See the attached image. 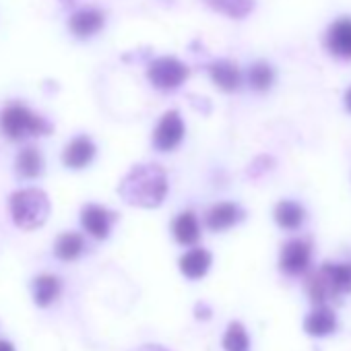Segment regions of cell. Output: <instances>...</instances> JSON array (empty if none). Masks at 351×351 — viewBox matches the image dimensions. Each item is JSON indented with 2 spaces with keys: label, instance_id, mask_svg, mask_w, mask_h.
Segmentation results:
<instances>
[{
  "label": "cell",
  "instance_id": "obj_6",
  "mask_svg": "<svg viewBox=\"0 0 351 351\" xmlns=\"http://www.w3.org/2000/svg\"><path fill=\"white\" fill-rule=\"evenodd\" d=\"M116 219L118 215L101 205H87L81 211V223L95 240H106Z\"/></svg>",
  "mask_w": 351,
  "mask_h": 351
},
{
  "label": "cell",
  "instance_id": "obj_4",
  "mask_svg": "<svg viewBox=\"0 0 351 351\" xmlns=\"http://www.w3.org/2000/svg\"><path fill=\"white\" fill-rule=\"evenodd\" d=\"M189 75H191L189 66L173 56H161V58L153 60L147 71L151 85L157 89H163V91L178 89L189 79Z\"/></svg>",
  "mask_w": 351,
  "mask_h": 351
},
{
  "label": "cell",
  "instance_id": "obj_7",
  "mask_svg": "<svg viewBox=\"0 0 351 351\" xmlns=\"http://www.w3.org/2000/svg\"><path fill=\"white\" fill-rule=\"evenodd\" d=\"M312 256V246L306 240H289L281 250V269L287 275H302Z\"/></svg>",
  "mask_w": 351,
  "mask_h": 351
},
{
  "label": "cell",
  "instance_id": "obj_23",
  "mask_svg": "<svg viewBox=\"0 0 351 351\" xmlns=\"http://www.w3.org/2000/svg\"><path fill=\"white\" fill-rule=\"evenodd\" d=\"M226 351H250V341L240 322H232L226 337H223Z\"/></svg>",
  "mask_w": 351,
  "mask_h": 351
},
{
  "label": "cell",
  "instance_id": "obj_8",
  "mask_svg": "<svg viewBox=\"0 0 351 351\" xmlns=\"http://www.w3.org/2000/svg\"><path fill=\"white\" fill-rule=\"evenodd\" d=\"M95 157V145L89 136H77L73 138L62 155V161L66 167L71 169H83L91 163V159Z\"/></svg>",
  "mask_w": 351,
  "mask_h": 351
},
{
  "label": "cell",
  "instance_id": "obj_26",
  "mask_svg": "<svg viewBox=\"0 0 351 351\" xmlns=\"http://www.w3.org/2000/svg\"><path fill=\"white\" fill-rule=\"evenodd\" d=\"M75 3V0H64V5H73Z\"/></svg>",
  "mask_w": 351,
  "mask_h": 351
},
{
  "label": "cell",
  "instance_id": "obj_2",
  "mask_svg": "<svg viewBox=\"0 0 351 351\" xmlns=\"http://www.w3.org/2000/svg\"><path fill=\"white\" fill-rule=\"evenodd\" d=\"M11 217L17 228L21 230H38L50 217V199L44 191L38 189H23L11 195L9 199Z\"/></svg>",
  "mask_w": 351,
  "mask_h": 351
},
{
  "label": "cell",
  "instance_id": "obj_13",
  "mask_svg": "<svg viewBox=\"0 0 351 351\" xmlns=\"http://www.w3.org/2000/svg\"><path fill=\"white\" fill-rule=\"evenodd\" d=\"M320 271H322L335 300L343 293H351V263H343V265L326 263L320 267Z\"/></svg>",
  "mask_w": 351,
  "mask_h": 351
},
{
  "label": "cell",
  "instance_id": "obj_18",
  "mask_svg": "<svg viewBox=\"0 0 351 351\" xmlns=\"http://www.w3.org/2000/svg\"><path fill=\"white\" fill-rule=\"evenodd\" d=\"M306 219V211L302 205L293 203V201H281L275 207V221L283 228V230H298Z\"/></svg>",
  "mask_w": 351,
  "mask_h": 351
},
{
  "label": "cell",
  "instance_id": "obj_12",
  "mask_svg": "<svg viewBox=\"0 0 351 351\" xmlns=\"http://www.w3.org/2000/svg\"><path fill=\"white\" fill-rule=\"evenodd\" d=\"M209 75L213 83L223 91H236L242 85V73L232 60H217L209 66Z\"/></svg>",
  "mask_w": 351,
  "mask_h": 351
},
{
  "label": "cell",
  "instance_id": "obj_9",
  "mask_svg": "<svg viewBox=\"0 0 351 351\" xmlns=\"http://www.w3.org/2000/svg\"><path fill=\"white\" fill-rule=\"evenodd\" d=\"M330 54L341 58H351V19H341L332 23L324 40Z\"/></svg>",
  "mask_w": 351,
  "mask_h": 351
},
{
  "label": "cell",
  "instance_id": "obj_20",
  "mask_svg": "<svg viewBox=\"0 0 351 351\" xmlns=\"http://www.w3.org/2000/svg\"><path fill=\"white\" fill-rule=\"evenodd\" d=\"M83 250H85V240L77 232H66V234L58 236V240L54 244V254L60 261H75L83 254Z\"/></svg>",
  "mask_w": 351,
  "mask_h": 351
},
{
  "label": "cell",
  "instance_id": "obj_11",
  "mask_svg": "<svg viewBox=\"0 0 351 351\" xmlns=\"http://www.w3.org/2000/svg\"><path fill=\"white\" fill-rule=\"evenodd\" d=\"M244 211L234 205V203H219L215 207H211V211L207 213V226L213 232H223L230 230L232 226H236L238 221H242Z\"/></svg>",
  "mask_w": 351,
  "mask_h": 351
},
{
  "label": "cell",
  "instance_id": "obj_17",
  "mask_svg": "<svg viewBox=\"0 0 351 351\" xmlns=\"http://www.w3.org/2000/svg\"><path fill=\"white\" fill-rule=\"evenodd\" d=\"M306 332L314 335V337H324L330 335L337 328V316L332 314V310H328L326 306H320L318 310H314L306 322H304Z\"/></svg>",
  "mask_w": 351,
  "mask_h": 351
},
{
  "label": "cell",
  "instance_id": "obj_14",
  "mask_svg": "<svg viewBox=\"0 0 351 351\" xmlns=\"http://www.w3.org/2000/svg\"><path fill=\"white\" fill-rule=\"evenodd\" d=\"M171 230H173V238L180 244H186V246L197 244L201 238V226H199V219L193 211H184L176 217Z\"/></svg>",
  "mask_w": 351,
  "mask_h": 351
},
{
  "label": "cell",
  "instance_id": "obj_10",
  "mask_svg": "<svg viewBox=\"0 0 351 351\" xmlns=\"http://www.w3.org/2000/svg\"><path fill=\"white\" fill-rule=\"evenodd\" d=\"M104 23H106V17H104L101 11H97V9H83V11H77L71 17L69 27H71V32L77 38H91L97 32H101Z\"/></svg>",
  "mask_w": 351,
  "mask_h": 351
},
{
  "label": "cell",
  "instance_id": "obj_19",
  "mask_svg": "<svg viewBox=\"0 0 351 351\" xmlns=\"http://www.w3.org/2000/svg\"><path fill=\"white\" fill-rule=\"evenodd\" d=\"M15 167H17V173L25 180H32V178H38L44 169V161H42V155L36 147H27L23 149L19 155H17V161H15Z\"/></svg>",
  "mask_w": 351,
  "mask_h": 351
},
{
  "label": "cell",
  "instance_id": "obj_1",
  "mask_svg": "<svg viewBox=\"0 0 351 351\" xmlns=\"http://www.w3.org/2000/svg\"><path fill=\"white\" fill-rule=\"evenodd\" d=\"M118 195L134 207L155 209L163 203L167 195L165 171L157 163L134 165L118 186Z\"/></svg>",
  "mask_w": 351,
  "mask_h": 351
},
{
  "label": "cell",
  "instance_id": "obj_24",
  "mask_svg": "<svg viewBox=\"0 0 351 351\" xmlns=\"http://www.w3.org/2000/svg\"><path fill=\"white\" fill-rule=\"evenodd\" d=\"M0 351H15V347H13V343L0 339Z\"/></svg>",
  "mask_w": 351,
  "mask_h": 351
},
{
  "label": "cell",
  "instance_id": "obj_25",
  "mask_svg": "<svg viewBox=\"0 0 351 351\" xmlns=\"http://www.w3.org/2000/svg\"><path fill=\"white\" fill-rule=\"evenodd\" d=\"M345 108H347V110L351 112V89H349V91L345 93Z\"/></svg>",
  "mask_w": 351,
  "mask_h": 351
},
{
  "label": "cell",
  "instance_id": "obj_22",
  "mask_svg": "<svg viewBox=\"0 0 351 351\" xmlns=\"http://www.w3.org/2000/svg\"><path fill=\"white\" fill-rule=\"evenodd\" d=\"M273 81H275V73L267 62H256L248 71V83L256 91H267L273 85Z\"/></svg>",
  "mask_w": 351,
  "mask_h": 351
},
{
  "label": "cell",
  "instance_id": "obj_21",
  "mask_svg": "<svg viewBox=\"0 0 351 351\" xmlns=\"http://www.w3.org/2000/svg\"><path fill=\"white\" fill-rule=\"evenodd\" d=\"M205 3L213 11L232 19H242L254 9V0H205Z\"/></svg>",
  "mask_w": 351,
  "mask_h": 351
},
{
  "label": "cell",
  "instance_id": "obj_16",
  "mask_svg": "<svg viewBox=\"0 0 351 351\" xmlns=\"http://www.w3.org/2000/svg\"><path fill=\"white\" fill-rule=\"evenodd\" d=\"M60 281L58 277L50 275V273H44L40 277H36L34 281V300L40 308H48L56 302L58 293H60Z\"/></svg>",
  "mask_w": 351,
  "mask_h": 351
},
{
  "label": "cell",
  "instance_id": "obj_3",
  "mask_svg": "<svg viewBox=\"0 0 351 351\" xmlns=\"http://www.w3.org/2000/svg\"><path fill=\"white\" fill-rule=\"evenodd\" d=\"M0 126H3V132L11 141H21L27 136H42L52 132V124L46 118L34 114L29 108L19 104L5 108L3 116H0Z\"/></svg>",
  "mask_w": 351,
  "mask_h": 351
},
{
  "label": "cell",
  "instance_id": "obj_15",
  "mask_svg": "<svg viewBox=\"0 0 351 351\" xmlns=\"http://www.w3.org/2000/svg\"><path fill=\"white\" fill-rule=\"evenodd\" d=\"M211 267V252L205 248H193L191 252H186L180 258V271L189 277V279H201L207 275Z\"/></svg>",
  "mask_w": 351,
  "mask_h": 351
},
{
  "label": "cell",
  "instance_id": "obj_5",
  "mask_svg": "<svg viewBox=\"0 0 351 351\" xmlns=\"http://www.w3.org/2000/svg\"><path fill=\"white\" fill-rule=\"evenodd\" d=\"M182 138H184V122H182L180 112H176V110L165 112L155 128L153 145L159 151H171L182 143Z\"/></svg>",
  "mask_w": 351,
  "mask_h": 351
}]
</instances>
